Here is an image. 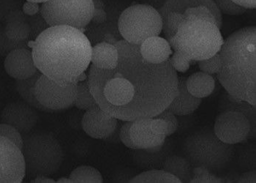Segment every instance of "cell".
Listing matches in <instances>:
<instances>
[{
	"mask_svg": "<svg viewBox=\"0 0 256 183\" xmlns=\"http://www.w3.org/2000/svg\"><path fill=\"white\" fill-rule=\"evenodd\" d=\"M42 75L39 70H38L34 75L26 80H16V89L17 92L20 94L24 102L29 104L33 108L37 110L38 111L50 112L46 108H44L38 100H37L34 94V86H36V82Z\"/></svg>",
	"mask_w": 256,
	"mask_h": 183,
	"instance_id": "24",
	"label": "cell"
},
{
	"mask_svg": "<svg viewBox=\"0 0 256 183\" xmlns=\"http://www.w3.org/2000/svg\"><path fill=\"white\" fill-rule=\"evenodd\" d=\"M186 88L194 97L203 99L212 94L216 80L212 75L202 72L191 74L186 80Z\"/></svg>",
	"mask_w": 256,
	"mask_h": 183,
	"instance_id": "22",
	"label": "cell"
},
{
	"mask_svg": "<svg viewBox=\"0 0 256 183\" xmlns=\"http://www.w3.org/2000/svg\"><path fill=\"white\" fill-rule=\"evenodd\" d=\"M40 10L38 3L33 2L26 1L23 6L24 14L28 16H34L37 14Z\"/></svg>",
	"mask_w": 256,
	"mask_h": 183,
	"instance_id": "41",
	"label": "cell"
},
{
	"mask_svg": "<svg viewBox=\"0 0 256 183\" xmlns=\"http://www.w3.org/2000/svg\"><path fill=\"white\" fill-rule=\"evenodd\" d=\"M217 74L228 94L256 106V28L246 26L230 34L219 51Z\"/></svg>",
	"mask_w": 256,
	"mask_h": 183,
	"instance_id": "3",
	"label": "cell"
},
{
	"mask_svg": "<svg viewBox=\"0 0 256 183\" xmlns=\"http://www.w3.org/2000/svg\"><path fill=\"white\" fill-rule=\"evenodd\" d=\"M92 0H48L42 3L40 12L52 26H69L84 32L94 12Z\"/></svg>",
	"mask_w": 256,
	"mask_h": 183,
	"instance_id": "8",
	"label": "cell"
},
{
	"mask_svg": "<svg viewBox=\"0 0 256 183\" xmlns=\"http://www.w3.org/2000/svg\"><path fill=\"white\" fill-rule=\"evenodd\" d=\"M26 1L29 2H33L38 3V4H40V3L46 2L48 0H26Z\"/></svg>",
	"mask_w": 256,
	"mask_h": 183,
	"instance_id": "49",
	"label": "cell"
},
{
	"mask_svg": "<svg viewBox=\"0 0 256 183\" xmlns=\"http://www.w3.org/2000/svg\"><path fill=\"white\" fill-rule=\"evenodd\" d=\"M224 42L220 30L216 25L196 20L182 22L169 44L174 51L180 52L194 62L214 56Z\"/></svg>",
	"mask_w": 256,
	"mask_h": 183,
	"instance_id": "4",
	"label": "cell"
},
{
	"mask_svg": "<svg viewBox=\"0 0 256 183\" xmlns=\"http://www.w3.org/2000/svg\"><path fill=\"white\" fill-rule=\"evenodd\" d=\"M34 94L40 104L50 112L63 111L74 106L77 83L61 85L42 74L36 82Z\"/></svg>",
	"mask_w": 256,
	"mask_h": 183,
	"instance_id": "9",
	"label": "cell"
},
{
	"mask_svg": "<svg viewBox=\"0 0 256 183\" xmlns=\"http://www.w3.org/2000/svg\"><path fill=\"white\" fill-rule=\"evenodd\" d=\"M58 183H74L72 180L69 178H61L56 180Z\"/></svg>",
	"mask_w": 256,
	"mask_h": 183,
	"instance_id": "48",
	"label": "cell"
},
{
	"mask_svg": "<svg viewBox=\"0 0 256 183\" xmlns=\"http://www.w3.org/2000/svg\"><path fill=\"white\" fill-rule=\"evenodd\" d=\"M132 121H126L122 126L121 127L120 132V138L122 143L124 144L128 148L131 150H136L134 143L131 141L130 137V128Z\"/></svg>",
	"mask_w": 256,
	"mask_h": 183,
	"instance_id": "39",
	"label": "cell"
},
{
	"mask_svg": "<svg viewBox=\"0 0 256 183\" xmlns=\"http://www.w3.org/2000/svg\"><path fill=\"white\" fill-rule=\"evenodd\" d=\"M96 99L90 91L88 78L77 83V94L74 106L84 111L90 110L97 106Z\"/></svg>",
	"mask_w": 256,
	"mask_h": 183,
	"instance_id": "28",
	"label": "cell"
},
{
	"mask_svg": "<svg viewBox=\"0 0 256 183\" xmlns=\"http://www.w3.org/2000/svg\"><path fill=\"white\" fill-rule=\"evenodd\" d=\"M2 122L7 123L26 135L32 130L38 122V110L25 102L8 104L1 112Z\"/></svg>",
	"mask_w": 256,
	"mask_h": 183,
	"instance_id": "12",
	"label": "cell"
},
{
	"mask_svg": "<svg viewBox=\"0 0 256 183\" xmlns=\"http://www.w3.org/2000/svg\"><path fill=\"white\" fill-rule=\"evenodd\" d=\"M69 178L74 183H102L104 178L97 168L90 166H80L72 170Z\"/></svg>",
	"mask_w": 256,
	"mask_h": 183,
	"instance_id": "27",
	"label": "cell"
},
{
	"mask_svg": "<svg viewBox=\"0 0 256 183\" xmlns=\"http://www.w3.org/2000/svg\"><path fill=\"white\" fill-rule=\"evenodd\" d=\"M92 2L94 8L104 9V8H105V4H104L102 0H92Z\"/></svg>",
	"mask_w": 256,
	"mask_h": 183,
	"instance_id": "47",
	"label": "cell"
},
{
	"mask_svg": "<svg viewBox=\"0 0 256 183\" xmlns=\"http://www.w3.org/2000/svg\"><path fill=\"white\" fill-rule=\"evenodd\" d=\"M170 66L176 72H186L189 70L192 61L182 55L180 52H174L172 58L169 59Z\"/></svg>",
	"mask_w": 256,
	"mask_h": 183,
	"instance_id": "36",
	"label": "cell"
},
{
	"mask_svg": "<svg viewBox=\"0 0 256 183\" xmlns=\"http://www.w3.org/2000/svg\"><path fill=\"white\" fill-rule=\"evenodd\" d=\"M129 134L136 150H148L152 152L160 150L167 137L157 135L152 132L150 127V118L132 121Z\"/></svg>",
	"mask_w": 256,
	"mask_h": 183,
	"instance_id": "15",
	"label": "cell"
},
{
	"mask_svg": "<svg viewBox=\"0 0 256 183\" xmlns=\"http://www.w3.org/2000/svg\"><path fill=\"white\" fill-rule=\"evenodd\" d=\"M23 136L22 152L26 174L30 176H50L59 171L64 160V150L59 140L50 132H29Z\"/></svg>",
	"mask_w": 256,
	"mask_h": 183,
	"instance_id": "6",
	"label": "cell"
},
{
	"mask_svg": "<svg viewBox=\"0 0 256 183\" xmlns=\"http://www.w3.org/2000/svg\"><path fill=\"white\" fill-rule=\"evenodd\" d=\"M222 14L228 16H241L246 14V9L232 0H212Z\"/></svg>",
	"mask_w": 256,
	"mask_h": 183,
	"instance_id": "33",
	"label": "cell"
},
{
	"mask_svg": "<svg viewBox=\"0 0 256 183\" xmlns=\"http://www.w3.org/2000/svg\"><path fill=\"white\" fill-rule=\"evenodd\" d=\"M0 136L10 140L22 150L23 146V136L15 128L7 123H0Z\"/></svg>",
	"mask_w": 256,
	"mask_h": 183,
	"instance_id": "34",
	"label": "cell"
},
{
	"mask_svg": "<svg viewBox=\"0 0 256 183\" xmlns=\"http://www.w3.org/2000/svg\"><path fill=\"white\" fill-rule=\"evenodd\" d=\"M4 70L11 78L26 80L37 72L32 53L26 48H18L8 54L4 62Z\"/></svg>",
	"mask_w": 256,
	"mask_h": 183,
	"instance_id": "14",
	"label": "cell"
},
{
	"mask_svg": "<svg viewBox=\"0 0 256 183\" xmlns=\"http://www.w3.org/2000/svg\"><path fill=\"white\" fill-rule=\"evenodd\" d=\"M167 1L168 0H145L144 4H148L156 10H159Z\"/></svg>",
	"mask_w": 256,
	"mask_h": 183,
	"instance_id": "44",
	"label": "cell"
},
{
	"mask_svg": "<svg viewBox=\"0 0 256 183\" xmlns=\"http://www.w3.org/2000/svg\"><path fill=\"white\" fill-rule=\"evenodd\" d=\"M116 38L113 36V34H109L107 33L104 36V39H102V42H107V44H112V45L114 46L115 44L118 42Z\"/></svg>",
	"mask_w": 256,
	"mask_h": 183,
	"instance_id": "46",
	"label": "cell"
},
{
	"mask_svg": "<svg viewBox=\"0 0 256 183\" xmlns=\"http://www.w3.org/2000/svg\"><path fill=\"white\" fill-rule=\"evenodd\" d=\"M118 66L104 70L90 64L88 80L98 105L118 120L154 118L165 110L178 92V72L167 60H145L140 46L126 40L115 44Z\"/></svg>",
	"mask_w": 256,
	"mask_h": 183,
	"instance_id": "1",
	"label": "cell"
},
{
	"mask_svg": "<svg viewBox=\"0 0 256 183\" xmlns=\"http://www.w3.org/2000/svg\"><path fill=\"white\" fill-rule=\"evenodd\" d=\"M187 78L178 76V92L166 110L176 116H188L196 111L202 102V99L194 97L186 88Z\"/></svg>",
	"mask_w": 256,
	"mask_h": 183,
	"instance_id": "16",
	"label": "cell"
},
{
	"mask_svg": "<svg viewBox=\"0 0 256 183\" xmlns=\"http://www.w3.org/2000/svg\"><path fill=\"white\" fill-rule=\"evenodd\" d=\"M242 7L248 9H255L256 8V0H232Z\"/></svg>",
	"mask_w": 256,
	"mask_h": 183,
	"instance_id": "43",
	"label": "cell"
},
{
	"mask_svg": "<svg viewBox=\"0 0 256 183\" xmlns=\"http://www.w3.org/2000/svg\"><path fill=\"white\" fill-rule=\"evenodd\" d=\"M130 183H181L174 175L162 170H152L136 175L130 180Z\"/></svg>",
	"mask_w": 256,
	"mask_h": 183,
	"instance_id": "25",
	"label": "cell"
},
{
	"mask_svg": "<svg viewBox=\"0 0 256 183\" xmlns=\"http://www.w3.org/2000/svg\"><path fill=\"white\" fill-rule=\"evenodd\" d=\"M183 22L188 20H204L211 22L218 26V22L212 11L205 6L190 8L182 14Z\"/></svg>",
	"mask_w": 256,
	"mask_h": 183,
	"instance_id": "29",
	"label": "cell"
},
{
	"mask_svg": "<svg viewBox=\"0 0 256 183\" xmlns=\"http://www.w3.org/2000/svg\"><path fill=\"white\" fill-rule=\"evenodd\" d=\"M205 6L212 11L218 22V28L221 30L222 26V14L220 12L212 0H168L164 6L158 10L162 20L170 12L182 14L190 8Z\"/></svg>",
	"mask_w": 256,
	"mask_h": 183,
	"instance_id": "18",
	"label": "cell"
},
{
	"mask_svg": "<svg viewBox=\"0 0 256 183\" xmlns=\"http://www.w3.org/2000/svg\"><path fill=\"white\" fill-rule=\"evenodd\" d=\"M107 20V14L104 9L94 8L91 22L96 24H102Z\"/></svg>",
	"mask_w": 256,
	"mask_h": 183,
	"instance_id": "42",
	"label": "cell"
},
{
	"mask_svg": "<svg viewBox=\"0 0 256 183\" xmlns=\"http://www.w3.org/2000/svg\"><path fill=\"white\" fill-rule=\"evenodd\" d=\"M8 38L16 42H24L29 38L31 28L29 24L20 18H12L6 24L4 29Z\"/></svg>",
	"mask_w": 256,
	"mask_h": 183,
	"instance_id": "26",
	"label": "cell"
},
{
	"mask_svg": "<svg viewBox=\"0 0 256 183\" xmlns=\"http://www.w3.org/2000/svg\"><path fill=\"white\" fill-rule=\"evenodd\" d=\"M219 111H234L246 115L251 124L250 138H256V106L251 105L249 102L232 97L226 92L221 97Z\"/></svg>",
	"mask_w": 256,
	"mask_h": 183,
	"instance_id": "20",
	"label": "cell"
},
{
	"mask_svg": "<svg viewBox=\"0 0 256 183\" xmlns=\"http://www.w3.org/2000/svg\"><path fill=\"white\" fill-rule=\"evenodd\" d=\"M162 170L176 176L183 183H190L194 176V167L186 158L180 156H169Z\"/></svg>",
	"mask_w": 256,
	"mask_h": 183,
	"instance_id": "23",
	"label": "cell"
},
{
	"mask_svg": "<svg viewBox=\"0 0 256 183\" xmlns=\"http://www.w3.org/2000/svg\"><path fill=\"white\" fill-rule=\"evenodd\" d=\"M134 160L139 167L145 170H162L166 159L172 153V145L166 140L160 150L152 152L148 150H134Z\"/></svg>",
	"mask_w": 256,
	"mask_h": 183,
	"instance_id": "19",
	"label": "cell"
},
{
	"mask_svg": "<svg viewBox=\"0 0 256 183\" xmlns=\"http://www.w3.org/2000/svg\"><path fill=\"white\" fill-rule=\"evenodd\" d=\"M182 152L194 168L203 167L214 174L222 172L232 163L236 148L220 141L213 128H204L184 138Z\"/></svg>",
	"mask_w": 256,
	"mask_h": 183,
	"instance_id": "5",
	"label": "cell"
},
{
	"mask_svg": "<svg viewBox=\"0 0 256 183\" xmlns=\"http://www.w3.org/2000/svg\"><path fill=\"white\" fill-rule=\"evenodd\" d=\"M238 164L243 171L256 170V148L255 145H248L240 151Z\"/></svg>",
	"mask_w": 256,
	"mask_h": 183,
	"instance_id": "31",
	"label": "cell"
},
{
	"mask_svg": "<svg viewBox=\"0 0 256 183\" xmlns=\"http://www.w3.org/2000/svg\"><path fill=\"white\" fill-rule=\"evenodd\" d=\"M118 28L124 40L140 46L148 38L161 34L162 20L158 10L152 6L134 4L122 12Z\"/></svg>",
	"mask_w": 256,
	"mask_h": 183,
	"instance_id": "7",
	"label": "cell"
},
{
	"mask_svg": "<svg viewBox=\"0 0 256 183\" xmlns=\"http://www.w3.org/2000/svg\"><path fill=\"white\" fill-rule=\"evenodd\" d=\"M150 127L154 134L167 136L168 124L164 120L157 118H150Z\"/></svg>",
	"mask_w": 256,
	"mask_h": 183,
	"instance_id": "38",
	"label": "cell"
},
{
	"mask_svg": "<svg viewBox=\"0 0 256 183\" xmlns=\"http://www.w3.org/2000/svg\"><path fill=\"white\" fill-rule=\"evenodd\" d=\"M26 176L22 150L0 136V183H20Z\"/></svg>",
	"mask_w": 256,
	"mask_h": 183,
	"instance_id": "11",
	"label": "cell"
},
{
	"mask_svg": "<svg viewBox=\"0 0 256 183\" xmlns=\"http://www.w3.org/2000/svg\"><path fill=\"white\" fill-rule=\"evenodd\" d=\"M118 54L115 46L105 42L92 47L91 63L104 70H112L118 66Z\"/></svg>",
	"mask_w": 256,
	"mask_h": 183,
	"instance_id": "21",
	"label": "cell"
},
{
	"mask_svg": "<svg viewBox=\"0 0 256 183\" xmlns=\"http://www.w3.org/2000/svg\"><path fill=\"white\" fill-rule=\"evenodd\" d=\"M213 130L222 142L238 144L250 138L251 124L243 114L234 111L222 112L216 116Z\"/></svg>",
	"mask_w": 256,
	"mask_h": 183,
	"instance_id": "10",
	"label": "cell"
},
{
	"mask_svg": "<svg viewBox=\"0 0 256 183\" xmlns=\"http://www.w3.org/2000/svg\"><path fill=\"white\" fill-rule=\"evenodd\" d=\"M140 52L145 60L153 64H160L170 59L173 50L166 39L154 36L140 44Z\"/></svg>",
	"mask_w": 256,
	"mask_h": 183,
	"instance_id": "17",
	"label": "cell"
},
{
	"mask_svg": "<svg viewBox=\"0 0 256 183\" xmlns=\"http://www.w3.org/2000/svg\"><path fill=\"white\" fill-rule=\"evenodd\" d=\"M198 66L200 72L205 74H210V75L217 74L221 68L220 56L219 52L208 59L198 61Z\"/></svg>",
	"mask_w": 256,
	"mask_h": 183,
	"instance_id": "35",
	"label": "cell"
},
{
	"mask_svg": "<svg viewBox=\"0 0 256 183\" xmlns=\"http://www.w3.org/2000/svg\"><path fill=\"white\" fill-rule=\"evenodd\" d=\"M232 182V180H228L225 178H219L214 173L203 168L196 167L194 168V176L190 183H222Z\"/></svg>",
	"mask_w": 256,
	"mask_h": 183,
	"instance_id": "32",
	"label": "cell"
},
{
	"mask_svg": "<svg viewBox=\"0 0 256 183\" xmlns=\"http://www.w3.org/2000/svg\"><path fill=\"white\" fill-rule=\"evenodd\" d=\"M34 64L42 75L61 85L86 80L92 46L83 31L69 26H52L29 44Z\"/></svg>",
	"mask_w": 256,
	"mask_h": 183,
	"instance_id": "2",
	"label": "cell"
},
{
	"mask_svg": "<svg viewBox=\"0 0 256 183\" xmlns=\"http://www.w3.org/2000/svg\"><path fill=\"white\" fill-rule=\"evenodd\" d=\"M118 120L106 113L98 105L86 110L82 120L84 132L96 140H106L118 128Z\"/></svg>",
	"mask_w": 256,
	"mask_h": 183,
	"instance_id": "13",
	"label": "cell"
},
{
	"mask_svg": "<svg viewBox=\"0 0 256 183\" xmlns=\"http://www.w3.org/2000/svg\"><path fill=\"white\" fill-rule=\"evenodd\" d=\"M32 182L55 183L56 182V181L54 180V179H52V178H48V176H44V175H40V176H36V178L32 180Z\"/></svg>",
	"mask_w": 256,
	"mask_h": 183,
	"instance_id": "45",
	"label": "cell"
},
{
	"mask_svg": "<svg viewBox=\"0 0 256 183\" xmlns=\"http://www.w3.org/2000/svg\"><path fill=\"white\" fill-rule=\"evenodd\" d=\"M183 22L182 14L178 12H170L162 20V32L164 38L170 41L174 37L178 26Z\"/></svg>",
	"mask_w": 256,
	"mask_h": 183,
	"instance_id": "30",
	"label": "cell"
},
{
	"mask_svg": "<svg viewBox=\"0 0 256 183\" xmlns=\"http://www.w3.org/2000/svg\"><path fill=\"white\" fill-rule=\"evenodd\" d=\"M154 118H160L166 122L168 124L167 136H170L178 130V118L172 112L165 110Z\"/></svg>",
	"mask_w": 256,
	"mask_h": 183,
	"instance_id": "37",
	"label": "cell"
},
{
	"mask_svg": "<svg viewBox=\"0 0 256 183\" xmlns=\"http://www.w3.org/2000/svg\"><path fill=\"white\" fill-rule=\"evenodd\" d=\"M238 183H256V170H249L241 174L238 179L235 180Z\"/></svg>",
	"mask_w": 256,
	"mask_h": 183,
	"instance_id": "40",
	"label": "cell"
}]
</instances>
